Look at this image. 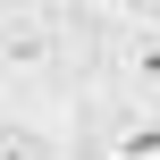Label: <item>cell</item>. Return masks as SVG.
Masks as SVG:
<instances>
[{
    "instance_id": "obj_1",
    "label": "cell",
    "mask_w": 160,
    "mask_h": 160,
    "mask_svg": "<svg viewBox=\"0 0 160 160\" xmlns=\"http://www.w3.org/2000/svg\"><path fill=\"white\" fill-rule=\"evenodd\" d=\"M110 76L127 101H160V25H127L110 42Z\"/></svg>"
},
{
    "instance_id": "obj_3",
    "label": "cell",
    "mask_w": 160,
    "mask_h": 160,
    "mask_svg": "<svg viewBox=\"0 0 160 160\" xmlns=\"http://www.w3.org/2000/svg\"><path fill=\"white\" fill-rule=\"evenodd\" d=\"M59 59V34L42 17H0V76H42Z\"/></svg>"
},
{
    "instance_id": "obj_4",
    "label": "cell",
    "mask_w": 160,
    "mask_h": 160,
    "mask_svg": "<svg viewBox=\"0 0 160 160\" xmlns=\"http://www.w3.org/2000/svg\"><path fill=\"white\" fill-rule=\"evenodd\" d=\"M0 160H51V152H42L25 127H0Z\"/></svg>"
},
{
    "instance_id": "obj_2",
    "label": "cell",
    "mask_w": 160,
    "mask_h": 160,
    "mask_svg": "<svg viewBox=\"0 0 160 160\" xmlns=\"http://www.w3.org/2000/svg\"><path fill=\"white\" fill-rule=\"evenodd\" d=\"M101 160H160V101H118L101 127Z\"/></svg>"
}]
</instances>
